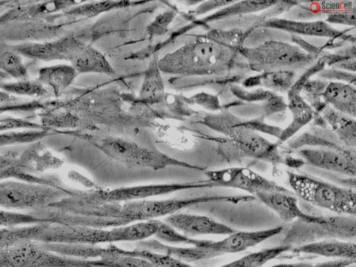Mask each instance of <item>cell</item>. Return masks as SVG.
<instances>
[{
  "label": "cell",
  "instance_id": "obj_33",
  "mask_svg": "<svg viewBox=\"0 0 356 267\" xmlns=\"http://www.w3.org/2000/svg\"><path fill=\"white\" fill-rule=\"evenodd\" d=\"M312 263L310 262H294V263H281L268 266H261V267H307Z\"/></svg>",
  "mask_w": 356,
  "mask_h": 267
},
{
  "label": "cell",
  "instance_id": "obj_20",
  "mask_svg": "<svg viewBox=\"0 0 356 267\" xmlns=\"http://www.w3.org/2000/svg\"><path fill=\"white\" fill-rule=\"evenodd\" d=\"M107 246L109 252L111 253L139 257L149 261L156 267H194L188 263L161 252L138 248L126 250L113 244L108 245Z\"/></svg>",
  "mask_w": 356,
  "mask_h": 267
},
{
  "label": "cell",
  "instance_id": "obj_4",
  "mask_svg": "<svg viewBox=\"0 0 356 267\" xmlns=\"http://www.w3.org/2000/svg\"><path fill=\"white\" fill-rule=\"evenodd\" d=\"M0 267H101V263L99 258L68 257L26 241L0 247Z\"/></svg>",
  "mask_w": 356,
  "mask_h": 267
},
{
  "label": "cell",
  "instance_id": "obj_8",
  "mask_svg": "<svg viewBox=\"0 0 356 267\" xmlns=\"http://www.w3.org/2000/svg\"><path fill=\"white\" fill-rule=\"evenodd\" d=\"M209 188L226 187L245 191L252 195L261 191L291 193V191L245 167H231L205 172Z\"/></svg>",
  "mask_w": 356,
  "mask_h": 267
},
{
  "label": "cell",
  "instance_id": "obj_5",
  "mask_svg": "<svg viewBox=\"0 0 356 267\" xmlns=\"http://www.w3.org/2000/svg\"><path fill=\"white\" fill-rule=\"evenodd\" d=\"M208 188L206 180L171 184H152L124 186L113 189L77 190L68 197L73 202L83 204L125 202L146 200L177 191Z\"/></svg>",
  "mask_w": 356,
  "mask_h": 267
},
{
  "label": "cell",
  "instance_id": "obj_17",
  "mask_svg": "<svg viewBox=\"0 0 356 267\" xmlns=\"http://www.w3.org/2000/svg\"><path fill=\"white\" fill-rule=\"evenodd\" d=\"M259 49L266 53L258 49L250 50L251 56L248 57L250 58L256 57L257 60L262 58V61L259 63L268 64L271 66H290L299 62H303L306 58L305 54H303L300 50L290 45L274 46L273 49L269 45L268 50L265 47Z\"/></svg>",
  "mask_w": 356,
  "mask_h": 267
},
{
  "label": "cell",
  "instance_id": "obj_9",
  "mask_svg": "<svg viewBox=\"0 0 356 267\" xmlns=\"http://www.w3.org/2000/svg\"><path fill=\"white\" fill-rule=\"evenodd\" d=\"M10 45L22 56L43 61H71L87 46L81 36L75 34L44 42H26Z\"/></svg>",
  "mask_w": 356,
  "mask_h": 267
},
{
  "label": "cell",
  "instance_id": "obj_12",
  "mask_svg": "<svg viewBox=\"0 0 356 267\" xmlns=\"http://www.w3.org/2000/svg\"><path fill=\"white\" fill-rule=\"evenodd\" d=\"M163 222L184 234L192 237L201 235H228L235 232L229 226L202 215L175 213Z\"/></svg>",
  "mask_w": 356,
  "mask_h": 267
},
{
  "label": "cell",
  "instance_id": "obj_11",
  "mask_svg": "<svg viewBox=\"0 0 356 267\" xmlns=\"http://www.w3.org/2000/svg\"><path fill=\"white\" fill-rule=\"evenodd\" d=\"M239 155L260 159L273 164L282 162L277 145L270 143L258 134L245 127H235L227 130Z\"/></svg>",
  "mask_w": 356,
  "mask_h": 267
},
{
  "label": "cell",
  "instance_id": "obj_14",
  "mask_svg": "<svg viewBox=\"0 0 356 267\" xmlns=\"http://www.w3.org/2000/svg\"><path fill=\"white\" fill-rule=\"evenodd\" d=\"M75 3L68 1H17L13 7L0 15V25L6 23L33 20L47 17V15L64 10Z\"/></svg>",
  "mask_w": 356,
  "mask_h": 267
},
{
  "label": "cell",
  "instance_id": "obj_2",
  "mask_svg": "<svg viewBox=\"0 0 356 267\" xmlns=\"http://www.w3.org/2000/svg\"><path fill=\"white\" fill-rule=\"evenodd\" d=\"M288 181L293 193L311 204L338 214L355 216V189L293 172L288 173Z\"/></svg>",
  "mask_w": 356,
  "mask_h": 267
},
{
  "label": "cell",
  "instance_id": "obj_6",
  "mask_svg": "<svg viewBox=\"0 0 356 267\" xmlns=\"http://www.w3.org/2000/svg\"><path fill=\"white\" fill-rule=\"evenodd\" d=\"M95 145L108 156L129 168H145L157 170L168 166H179L201 170L124 138H103L96 140Z\"/></svg>",
  "mask_w": 356,
  "mask_h": 267
},
{
  "label": "cell",
  "instance_id": "obj_23",
  "mask_svg": "<svg viewBox=\"0 0 356 267\" xmlns=\"http://www.w3.org/2000/svg\"><path fill=\"white\" fill-rule=\"evenodd\" d=\"M6 179H15L26 182L48 185L58 188H64L65 185L55 175H35L24 171L17 163L0 171V181Z\"/></svg>",
  "mask_w": 356,
  "mask_h": 267
},
{
  "label": "cell",
  "instance_id": "obj_25",
  "mask_svg": "<svg viewBox=\"0 0 356 267\" xmlns=\"http://www.w3.org/2000/svg\"><path fill=\"white\" fill-rule=\"evenodd\" d=\"M50 135L46 129H25L0 132V149L16 145H24L42 140Z\"/></svg>",
  "mask_w": 356,
  "mask_h": 267
},
{
  "label": "cell",
  "instance_id": "obj_3",
  "mask_svg": "<svg viewBox=\"0 0 356 267\" xmlns=\"http://www.w3.org/2000/svg\"><path fill=\"white\" fill-rule=\"evenodd\" d=\"M76 189L26 182L15 179L0 181V208L5 210L32 212L47 208Z\"/></svg>",
  "mask_w": 356,
  "mask_h": 267
},
{
  "label": "cell",
  "instance_id": "obj_7",
  "mask_svg": "<svg viewBox=\"0 0 356 267\" xmlns=\"http://www.w3.org/2000/svg\"><path fill=\"white\" fill-rule=\"evenodd\" d=\"M191 204L189 198L111 202L109 217L122 226L168 216L190 207Z\"/></svg>",
  "mask_w": 356,
  "mask_h": 267
},
{
  "label": "cell",
  "instance_id": "obj_28",
  "mask_svg": "<svg viewBox=\"0 0 356 267\" xmlns=\"http://www.w3.org/2000/svg\"><path fill=\"white\" fill-rule=\"evenodd\" d=\"M158 230L154 236L161 241L191 245L196 244L198 241V239L184 234L160 220H158Z\"/></svg>",
  "mask_w": 356,
  "mask_h": 267
},
{
  "label": "cell",
  "instance_id": "obj_18",
  "mask_svg": "<svg viewBox=\"0 0 356 267\" xmlns=\"http://www.w3.org/2000/svg\"><path fill=\"white\" fill-rule=\"evenodd\" d=\"M77 72H98L108 74L114 71L105 57L97 49L86 46L70 61Z\"/></svg>",
  "mask_w": 356,
  "mask_h": 267
},
{
  "label": "cell",
  "instance_id": "obj_29",
  "mask_svg": "<svg viewBox=\"0 0 356 267\" xmlns=\"http://www.w3.org/2000/svg\"><path fill=\"white\" fill-rule=\"evenodd\" d=\"M172 11H166L159 16L147 27V31L152 36L163 34L174 17Z\"/></svg>",
  "mask_w": 356,
  "mask_h": 267
},
{
  "label": "cell",
  "instance_id": "obj_19",
  "mask_svg": "<svg viewBox=\"0 0 356 267\" xmlns=\"http://www.w3.org/2000/svg\"><path fill=\"white\" fill-rule=\"evenodd\" d=\"M323 96L339 111L355 116V90L351 86L331 83L326 87Z\"/></svg>",
  "mask_w": 356,
  "mask_h": 267
},
{
  "label": "cell",
  "instance_id": "obj_16",
  "mask_svg": "<svg viewBox=\"0 0 356 267\" xmlns=\"http://www.w3.org/2000/svg\"><path fill=\"white\" fill-rule=\"evenodd\" d=\"M77 72L72 65L59 64L40 68L35 79L53 95L58 96L70 86Z\"/></svg>",
  "mask_w": 356,
  "mask_h": 267
},
{
  "label": "cell",
  "instance_id": "obj_10",
  "mask_svg": "<svg viewBox=\"0 0 356 267\" xmlns=\"http://www.w3.org/2000/svg\"><path fill=\"white\" fill-rule=\"evenodd\" d=\"M308 164L322 170L355 177V152L348 147L306 148L299 151Z\"/></svg>",
  "mask_w": 356,
  "mask_h": 267
},
{
  "label": "cell",
  "instance_id": "obj_31",
  "mask_svg": "<svg viewBox=\"0 0 356 267\" xmlns=\"http://www.w3.org/2000/svg\"><path fill=\"white\" fill-rule=\"evenodd\" d=\"M355 263V260L338 259L317 264H311L307 267H348Z\"/></svg>",
  "mask_w": 356,
  "mask_h": 267
},
{
  "label": "cell",
  "instance_id": "obj_34",
  "mask_svg": "<svg viewBox=\"0 0 356 267\" xmlns=\"http://www.w3.org/2000/svg\"><path fill=\"white\" fill-rule=\"evenodd\" d=\"M17 1H0V7L10 8L14 6Z\"/></svg>",
  "mask_w": 356,
  "mask_h": 267
},
{
  "label": "cell",
  "instance_id": "obj_24",
  "mask_svg": "<svg viewBox=\"0 0 356 267\" xmlns=\"http://www.w3.org/2000/svg\"><path fill=\"white\" fill-rule=\"evenodd\" d=\"M164 86L158 61L154 60L145 74L140 92V97L143 100L155 101L163 97Z\"/></svg>",
  "mask_w": 356,
  "mask_h": 267
},
{
  "label": "cell",
  "instance_id": "obj_21",
  "mask_svg": "<svg viewBox=\"0 0 356 267\" xmlns=\"http://www.w3.org/2000/svg\"><path fill=\"white\" fill-rule=\"evenodd\" d=\"M0 73L17 80L27 79L29 76L22 56L9 44H0Z\"/></svg>",
  "mask_w": 356,
  "mask_h": 267
},
{
  "label": "cell",
  "instance_id": "obj_15",
  "mask_svg": "<svg viewBox=\"0 0 356 267\" xmlns=\"http://www.w3.org/2000/svg\"><path fill=\"white\" fill-rule=\"evenodd\" d=\"M293 253L321 256L328 258L355 260V243L329 238L303 243L290 250Z\"/></svg>",
  "mask_w": 356,
  "mask_h": 267
},
{
  "label": "cell",
  "instance_id": "obj_32",
  "mask_svg": "<svg viewBox=\"0 0 356 267\" xmlns=\"http://www.w3.org/2000/svg\"><path fill=\"white\" fill-rule=\"evenodd\" d=\"M19 97L10 95L5 91L0 90V105L11 103H17L24 100Z\"/></svg>",
  "mask_w": 356,
  "mask_h": 267
},
{
  "label": "cell",
  "instance_id": "obj_13",
  "mask_svg": "<svg viewBox=\"0 0 356 267\" xmlns=\"http://www.w3.org/2000/svg\"><path fill=\"white\" fill-rule=\"evenodd\" d=\"M254 196L274 211L284 222L301 220L311 222L319 220V216L305 213L299 207L293 192L261 191Z\"/></svg>",
  "mask_w": 356,
  "mask_h": 267
},
{
  "label": "cell",
  "instance_id": "obj_22",
  "mask_svg": "<svg viewBox=\"0 0 356 267\" xmlns=\"http://www.w3.org/2000/svg\"><path fill=\"white\" fill-rule=\"evenodd\" d=\"M292 247L280 245L251 252L231 262L217 267H261L267 262L290 251Z\"/></svg>",
  "mask_w": 356,
  "mask_h": 267
},
{
  "label": "cell",
  "instance_id": "obj_30",
  "mask_svg": "<svg viewBox=\"0 0 356 267\" xmlns=\"http://www.w3.org/2000/svg\"><path fill=\"white\" fill-rule=\"evenodd\" d=\"M19 147L11 146L6 147V151H0V171L8 168L17 163L18 157L20 154Z\"/></svg>",
  "mask_w": 356,
  "mask_h": 267
},
{
  "label": "cell",
  "instance_id": "obj_1",
  "mask_svg": "<svg viewBox=\"0 0 356 267\" xmlns=\"http://www.w3.org/2000/svg\"><path fill=\"white\" fill-rule=\"evenodd\" d=\"M229 51L221 44L197 40L185 44L158 61L160 70L179 74H199L216 72L225 67Z\"/></svg>",
  "mask_w": 356,
  "mask_h": 267
},
{
  "label": "cell",
  "instance_id": "obj_27",
  "mask_svg": "<svg viewBox=\"0 0 356 267\" xmlns=\"http://www.w3.org/2000/svg\"><path fill=\"white\" fill-rule=\"evenodd\" d=\"M52 222L39 211L24 212L0 209V227H13L41 222Z\"/></svg>",
  "mask_w": 356,
  "mask_h": 267
},
{
  "label": "cell",
  "instance_id": "obj_35",
  "mask_svg": "<svg viewBox=\"0 0 356 267\" xmlns=\"http://www.w3.org/2000/svg\"><path fill=\"white\" fill-rule=\"evenodd\" d=\"M9 77L5 74L0 73V87L3 85Z\"/></svg>",
  "mask_w": 356,
  "mask_h": 267
},
{
  "label": "cell",
  "instance_id": "obj_26",
  "mask_svg": "<svg viewBox=\"0 0 356 267\" xmlns=\"http://www.w3.org/2000/svg\"><path fill=\"white\" fill-rule=\"evenodd\" d=\"M0 90L15 96H31L39 98H47L53 95L44 86L35 80H18L16 82H5Z\"/></svg>",
  "mask_w": 356,
  "mask_h": 267
}]
</instances>
